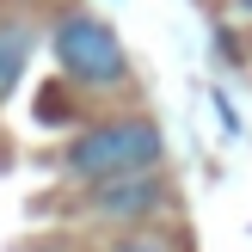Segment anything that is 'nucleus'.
<instances>
[{"mask_svg":"<svg viewBox=\"0 0 252 252\" xmlns=\"http://www.w3.org/2000/svg\"><path fill=\"white\" fill-rule=\"evenodd\" d=\"M166 160V142L148 117H117V123H93L62 148V172L80 185H105L123 172H154Z\"/></svg>","mask_w":252,"mask_h":252,"instance_id":"1","label":"nucleus"},{"mask_svg":"<svg viewBox=\"0 0 252 252\" xmlns=\"http://www.w3.org/2000/svg\"><path fill=\"white\" fill-rule=\"evenodd\" d=\"M49 49H56V68L68 74L74 86H86V93H117V86L129 80V56H123L117 31H111L105 19H93V12L56 19Z\"/></svg>","mask_w":252,"mask_h":252,"instance_id":"2","label":"nucleus"},{"mask_svg":"<svg viewBox=\"0 0 252 252\" xmlns=\"http://www.w3.org/2000/svg\"><path fill=\"white\" fill-rule=\"evenodd\" d=\"M93 209L111 216V221H148V216L166 209V185L154 172H123V179L93 185Z\"/></svg>","mask_w":252,"mask_h":252,"instance_id":"3","label":"nucleus"},{"mask_svg":"<svg viewBox=\"0 0 252 252\" xmlns=\"http://www.w3.org/2000/svg\"><path fill=\"white\" fill-rule=\"evenodd\" d=\"M31 49H37V31L25 19H6L0 25V105L12 98V86L25 80V68H31Z\"/></svg>","mask_w":252,"mask_h":252,"instance_id":"4","label":"nucleus"},{"mask_svg":"<svg viewBox=\"0 0 252 252\" xmlns=\"http://www.w3.org/2000/svg\"><path fill=\"white\" fill-rule=\"evenodd\" d=\"M117 252H166V246H160V240H123Z\"/></svg>","mask_w":252,"mask_h":252,"instance_id":"5","label":"nucleus"},{"mask_svg":"<svg viewBox=\"0 0 252 252\" xmlns=\"http://www.w3.org/2000/svg\"><path fill=\"white\" fill-rule=\"evenodd\" d=\"M234 12H240V19H252V0H234Z\"/></svg>","mask_w":252,"mask_h":252,"instance_id":"6","label":"nucleus"}]
</instances>
